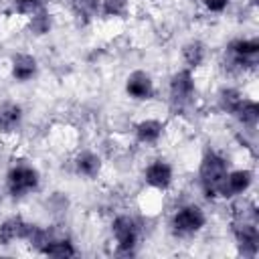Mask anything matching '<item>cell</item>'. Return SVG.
I'll return each mask as SVG.
<instances>
[{
    "mask_svg": "<svg viewBox=\"0 0 259 259\" xmlns=\"http://www.w3.org/2000/svg\"><path fill=\"white\" fill-rule=\"evenodd\" d=\"M22 117V109L16 103H8L0 107V132H14L20 123Z\"/></svg>",
    "mask_w": 259,
    "mask_h": 259,
    "instance_id": "obj_16",
    "label": "cell"
},
{
    "mask_svg": "<svg viewBox=\"0 0 259 259\" xmlns=\"http://www.w3.org/2000/svg\"><path fill=\"white\" fill-rule=\"evenodd\" d=\"M14 4L20 14H30L40 6V0H14Z\"/></svg>",
    "mask_w": 259,
    "mask_h": 259,
    "instance_id": "obj_23",
    "label": "cell"
},
{
    "mask_svg": "<svg viewBox=\"0 0 259 259\" xmlns=\"http://www.w3.org/2000/svg\"><path fill=\"white\" fill-rule=\"evenodd\" d=\"M204 55H206V51H204V45L200 40H190L182 49V57H184L188 67H200L204 61Z\"/></svg>",
    "mask_w": 259,
    "mask_h": 259,
    "instance_id": "obj_18",
    "label": "cell"
},
{
    "mask_svg": "<svg viewBox=\"0 0 259 259\" xmlns=\"http://www.w3.org/2000/svg\"><path fill=\"white\" fill-rule=\"evenodd\" d=\"M49 28H51V18H49L47 12H38V14L32 16V20H30V30H32L34 34H45V32H49Z\"/></svg>",
    "mask_w": 259,
    "mask_h": 259,
    "instance_id": "obj_21",
    "label": "cell"
},
{
    "mask_svg": "<svg viewBox=\"0 0 259 259\" xmlns=\"http://www.w3.org/2000/svg\"><path fill=\"white\" fill-rule=\"evenodd\" d=\"M241 101H243V95H241L237 89H223V91H221L219 103H221V109H223V111H227V113L233 115Z\"/></svg>",
    "mask_w": 259,
    "mask_h": 259,
    "instance_id": "obj_19",
    "label": "cell"
},
{
    "mask_svg": "<svg viewBox=\"0 0 259 259\" xmlns=\"http://www.w3.org/2000/svg\"><path fill=\"white\" fill-rule=\"evenodd\" d=\"M36 73V59L24 53H18L12 57V77L16 81H28Z\"/></svg>",
    "mask_w": 259,
    "mask_h": 259,
    "instance_id": "obj_12",
    "label": "cell"
},
{
    "mask_svg": "<svg viewBox=\"0 0 259 259\" xmlns=\"http://www.w3.org/2000/svg\"><path fill=\"white\" fill-rule=\"evenodd\" d=\"M253 182V174L249 170H235L229 172L221 190V196H235V194H243Z\"/></svg>",
    "mask_w": 259,
    "mask_h": 259,
    "instance_id": "obj_10",
    "label": "cell"
},
{
    "mask_svg": "<svg viewBox=\"0 0 259 259\" xmlns=\"http://www.w3.org/2000/svg\"><path fill=\"white\" fill-rule=\"evenodd\" d=\"M127 12V0H103L105 16H123Z\"/></svg>",
    "mask_w": 259,
    "mask_h": 259,
    "instance_id": "obj_20",
    "label": "cell"
},
{
    "mask_svg": "<svg viewBox=\"0 0 259 259\" xmlns=\"http://www.w3.org/2000/svg\"><path fill=\"white\" fill-rule=\"evenodd\" d=\"M125 91L130 97L134 99H152L154 97V83L150 79L148 73L144 71H134L130 77H127V83H125Z\"/></svg>",
    "mask_w": 259,
    "mask_h": 259,
    "instance_id": "obj_8",
    "label": "cell"
},
{
    "mask_svg": "<svg viewBox=\"0 0 259 259\" xmlns=\"http://www.w3.org/2000/svg\"><path fill=\"white\" fill-rule=\"evenodd\" d=\"M202 227H204V212L196 204H186L172 217V231L180 237L192 235Z\"/></svg>",
    "mask_w": 259,
    "mask_h": 259,
    "instance_id": "obj_4",
    "label": "cell"
},
{
    "mask_svg": "<svg viewBox=\"0 0 259 259\" xmlns=\"http://www.w3.org/2000/svg\"><path fill=\"white\" fill-rule=\"evenodd\" d=\"M192 93H194L192 73L188 69L178 71L172 77V81H170V99H172V103L178 105V107H182V105H186L192 99Z\"/></svg>",
    "mask_w": 259,
    "mask_h": 259,
    "instance_id": "obj_6",
    "label": "cell"
},
{
    "mask_svg": "<svg viewBox=\"0 0 259 259\" xmlns=\"http://www.w3.org/2000/svg\"><path fill=\"white\" fill-rule=\"evenodd\" d=\"M233 115H235L243 125H255L257 119H259V105H257L255 101H251V99H243V101L239 103V107L235 109Z\"/></svg>",
    "mask_w": 259,
    "mask_h": 259,
    "instance_id": "obj_17",
    "label": "cell"
},
{
    "mask_svg": "<svg viewBox=\"0 0 259 259\" xmlns=\"http://www.w3.org/2000/svg\"><path fill=\"white\" fill-rule=\"evenodd\" d=\"M162 130H164V125L158 119H144L136 125V136L144 144H156L158 138L162 136Z\"/></svg>",
    "mask_w": 259,
    "mask_h": 259,
    "instance_id": "obj_13",
    "label": "cell"
},
{
    "mask_svg": "<svg viewBox=\"0 0 259 259\" xmlns=\"http://www.w3.org/2000/svg\"><path fill=\"white\" fill-rule=\"evenodd\" d=\"M75 168L79 174L87 176V178H93L99 174L101 170V160L99 156H95L93 152H81L77 158H75Z\"/></svg>",
    "mask_w": 259,
    "mask_h": 259,
    "instance_id": "obj_14",
    "label": "cell"
},
{
    "mask_svg": "<svg viewBox=\"0 0 259 259\" xmlns=\"http://www.w3.org/2000/svg\"><path fill=\"white\" fill-rule=\"evenodd\" d=\"M146 182L150 186H154V188H160V190L168 188L170 182H172V168H170V164H166L162 160L152 162L146 168Z\"/></svg>",
    "mask_w": 259,
    "mask_h": 259,
    "instance_id": "obj_11",
    "label": "cell"
},
{
    "mask_svg": "<svg viewBox=\"0 0 259 259\" xmlns=\"http://www.w3.org/2000/svg\"><path fill=\"white\" fill-rule=\"evenodd\" d=\"M42 255H49V257H57V259H65V257H75V247L69 239H53L40 249Z\"/></svg>",
    "mask_w": 259,
    "mask_h": 259,
    "instance_id": "obj_15",
    "label": "cell"
},
{
    "mask_svg": "<svg viewBox=\"0 0 259 259\" xmlns=\"http://www.w3.org/2000/svg\"><path fill=\"white\" fill-rule=\"evenodd\" d=\"M229 170H227V162L221 154L217 152H206L202 162H200V186L204 190V194L208 198H214V196H221V190H223V184H225V178H227Z\"/></svg>",
    "mask_w": 259,
    "mask_h": 259,
    "instance_id": "obj_2",
    "label": "cell"
},
{
    "mask_svg": "<svg viewBox=\"0 0 259 259\" xmlns=\"http://www.w3.org/2000/svg\"><path fill=\"white\" fill-rule=\"evenodd\" d=\"M6 182H8V190L12 196H24L26 192H30L38 186V172L32 166L18 164V166L10 168Z\"/></svg>",
    "mask_w": 259,
    "mask_h": 259,
    "instance_id": "obj_3",
    "label": "cell"
},
{
    "mask_svg": "<svg viewBox=\"0 0 259 259\" xmlns=\"http://www.w3.org/2000/svg\"><path fill=\"white\" fill-rule=\"evenodd\" d=\"M233 235L245 257H253L259 249V229H257V208L253 202L243 200L233 206Z\"/></svg>",
    "mask_w": 259,
    "mask_h": 259,
    "instance_id": "obj_1",
    "label": "cell"
},
{
    "mask_svg": "<svg viewBox=\"0 0 259 259\" xmlns=\"http://www.w3.org/2000/svg\"><path fill=\"white\" fill-rule=\"evenodd\" d=\"M202 2H204V6H206L210 12H221V10L227 8V2H229V0H202Z\"/></svg>",
    "mask_w": 259,
    "mask_h": 259,
    "instance_id": "obj_24",
    "label": "cell"
},
{
    "mask_svg": "<svg viewBox=\"0 0 259 259\" xmlns=\"http://www.w3.org/2000/svg\"><path fill=\"white\" fill-rule=\"evenodd\" d=\"M229 53H231L235 65H239V67H255V65H257L259 42H257L255 38L233 40V42L229 45Z\"/></svg>",
    "mask_w": 259,
    "mask_h": 259,
    "instance_id": "obj_7",
    "label": "cell"
},
{
    "mask_svg": "<svg viewBox=\"0 0 259 259\" xmlns=\"http://www.w3.org/2000/svg\"><path fill=\"white\" fill-rule=\"evenodd\" d=\"M30 223H26L24 219H20V217H10V219H6L2 225H0V243L2 245H10L12 241H16V239H24L26 241V237H28V233H30Z\"/></svg>",
    "mask_w": 259,
    "mask_h": 259,
    "instance_id": "obj_9",
    "label": "cell"
},
{
    "mask_svg": "<svg viewBox=\"0 0 259 259\" xmlns=\"http://www.w3.org/2000/svg\"><path fill=\"white\" fill-rule=\"evenodd\" d=\"M73 8L79 16L91 18L97 12V0H73Z\"/></svg>",
    "mask_w": 259,
    "mask_h": 259,
    "instance_id": "obj_22",
    "label": "cell"
},
{
    "mask_svg": "<svg viewBox=\"0 0 259 259\" xmlns=\"http://www.w3.org/2000/svg\"><path fill=\"white\" fill-rule=\"evenodd\" d=\"M113 237L117 241V253H123V255H130L138 243V225L132 217H117L113 221Z\"/></svg>",
    "mask_w": 259,
    "mask_h": 259,
    "instance_id": "obj_5",
    "label": "cell"
}]
</instances>
